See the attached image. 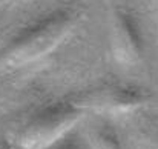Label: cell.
<instances>
[{"instance_id":"5","label":"cell","mask_w":158,"mask_h":149,"mask_svg":"<svg viewBox=\"0 0 158 149\" xmlns=\"http://www.w3.org/2000/svg\"><path fill=\"white\" fill-rule=\"evenodd\" d=\"M89 148L91 149H121L120 140L112 128L102 125L95 126L89 132Z\"/></svg>"},{"instance_id":"3","label":"cell","mask_w":158,"mask_h":149,"mask_svg":"<svg viewBox=\"0 0 158 149\" xmlns=\"http://www.w3.org/2000/svg\"><path fill=\"white\" fill-rule=\"evenodd\" d=\"M110 49L114 57L124 65H134L143 55V37L140 25L134 14L124 8H117L112 12Z\"/></svg>"},{"instance_id":"7","label":"cell","mask_w":158,"mask_h":149,"mask_svg":"<svg viewBox=\"0 0 158 149\" xmlns=\"http://www.w3.org/2000/svg\"><path fill=\"white\" fill-rule=\"evenodd\" d=\"M0 149H15V148H11V146H0Z\"/></svg>"},{"instance_id":"4","label":"cell","mask_w":158,"mask_h":149,"mask_svg":"<svg viewBox=\"0 0 158 149\" xmlns=\"http://www.w3.org/2000/svg\"><path fill=\"white\" fill-rule=\"evenodd\" d=\"M144 103V94L132 86H107L86 94L83 104L98 112L126 114L138 109Z\"/></svg>"},{"instance_id":"2","label":"cell","mask_w":158,"mask_h":149,"mask_svg":"<svg viewBox=\"0 0 158 149\" xmlns=\"http://www.w3.org/2000/svg\"><path fill=\"white\" fill-rule=\"evenodd\" d=\"M72 15L68 11H55L28 26L11 45L8 60L11 63H26L54 49L69 32Z\"/></svg>"},{"instance_id":"1","label":"cell","mask_w":158,"mask_h":149,"mask_svg":"<svg viewBox=\"0 0 158 149\" xmlns=\"http://www.w3.org/2000/svg\"><path fill=\"white\" fill-rule=\"evenodd\" d=\"M80 109L71 103H54L34 114L17 132L23 149H46L60 140L80 118Z\"/></svg>"},{"instance_id":"6","label":"cell","mask_w":158,"mask_h":149,"mask_svg":"<svg viewBox=\"0 0 158 149\" xmlns=\"http://www.w3.org/2000/svg\"><path fill=\"white\" fill-rule=\"evenodd\" d=\"M46 149H81L78 146L77 142L69 140V138H63V140H57L55 143H52L49 148Z\"/></svg>"}]
</instances>
